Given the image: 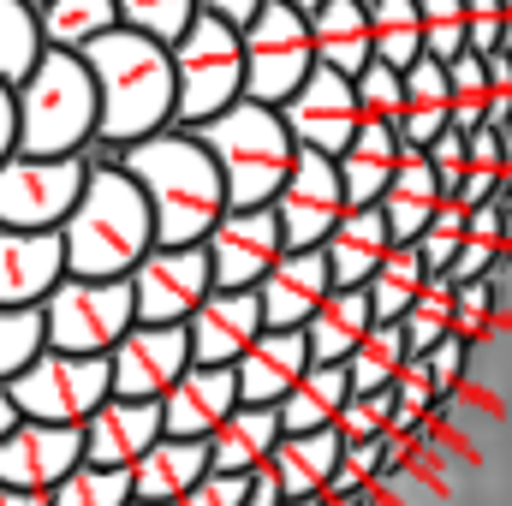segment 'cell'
<instances>
[{"label": "cell", "instance_id": "17", "mask_svg": "<svg viewBox=\"0 0 512 506\" xmlns=\"http://www.w3.org/2000/svg\"><path fill=\"white\" fill-rule=\"evenodd\" d=\"M84 465L102 471H131L155 441H161V405L155 399H102L84 423Z\"/></svg>", "mask_w": 512, "mask_h": 506}, {"label": "cell", "instance_id": "25", "mask_svg": "<svg viewBox=\"0 0 512 506\" xmlns=\"http://www.w3.org/2000/svg\"><path fill=\"white\" fill-rule=\"evenodd\" d=\"M441 203H447V197H441V185H435L423 149H399V167H393L387 191L376 197V209H382V221H387V239H393V245H411V239L429 227V215H435Z\"/></svg>", "mask_w": 512, "mask_h": 506}, {"label": "cell", "instance_id": "15", "mask_svg": "<svg viewBox=\"0 0 512 506\" xmlns=\"http://www.w3.org/2000/svg\"><path fill=\"white\" fill-rule=\"evenodd\" d=\"M185 370H191L185 328L131 322L126 334L114 340V352H108V387H114V399H161Z\"/></svg>", "mask_w": 512, "mask_h": 506}, {"label": "cell", "instance_id": "22", "mask_svg": "<svg viewBox=\"0 0 512 506\" xmlns=\"http://www.w3.org/2000/svg\"><path fill=\"white\" fill-rule=\"evenodd\" d=\"M310 370V346L298 328H262L245 358L233 364V387H239V405H280L292 393V381Z\"/></svg>", "mask_w": 512, "mask_h": 506}, {"label": "cell", "instance_id": "46", "mask_svg": "<svg viewBox=\"0 0 512 506\" xmlns=\"http://www.w3.org/2000/svg\"><path fill=\"white\" fill-rule=\"evenodd\" d=\"M495 304H501V280H465V286H453L447 334H459V340H471V346H477V334L495 322Z\"/></svg>", "mask_w": 512, "mask_h": 506}, {"label": "cell", "instance_id": "34", "mask_svg": "<svg viewBox=\"0 0 512 506\" xmlns=\"http://www.w3.org/2000/svg\"><path fill=\"white\" fill-rule=\"evenodd\" d=\"M423 280H429V268H423L417 245H393V251L376 262V274L364 280L370 316H376V322H399V316L411 310V298L423 292Z\"/></svg>", "mask_w": 512, "mask_h": 506}, {"label": "cell", "instance_id": "1", "mask_svg": "<svg viewBox=\"0 0 512 506\" xmlns=\"http://www.w3.org/2000/svg\"><path fill=\"white\" fill-rule=\"evenodd\" d=\"M126 179L149 203L155 245H203L209 227L227 215V185H221L209 149L179 126L126 143Z\"/></svg>", "mask_w": 512, "mask_h": 506}, {"label": "cell", "instance_id": "23", "mask_svg": "<svg viewBox=\"0 0 512 506\" xmlns=\"http://www.w3.org/2000/svg\"><path fill=\"white\" fill-rule=\"evenodd\" d=\"M274 441H280V417H274V405H233V411L209 429L203 453H209V471L251 477V471L268 465Z\"/></svg>", "mask_w": 512, "mask_h": 506}, {"label": "cell", "instance_id": "14", "mask_svg": "<svg viewBox=\"0 0 512 506\" xmlns=\"http://www.w3.org/2000/svg\"><path fill=\"white\" fill-rule=\"evenodd\" d=\"M203 251H209V280L221 292H251L256 280L274 268V256L286 251V239H280L274 209H227L209 227Z\"/></svg>", "mask_w": 512, "mask_h": 506}, {"label": "cell", "instance_id": "29", "mask_svg": "<svg viewBox=\"0 0 512 506\" xmlns=\"http://www.w3.org/2000/svg\"><path fill=\"white\" fill-rule=\"evenodd\" d=\"M209 471V453H203V441H173V435H161L137 465H131V501H155V506H179V495L197 483Z\"/></svg>", "mask_w": 512, "mask_h": 506}, {"label": "cell", "instance_id": "21", "mask_svg": "<svg viewBox=\"0 0 512 506\" xmlns=\"http://www.w3.org/2000/svg\"><path fill=\"white\" fill-rule=\"evenodd\" d=\"M155 405H161V435H173V441H209V429L239 405V387H233V370L191 364Z\"/></svg>", "mask_w": 512, "mask_h": 506}, {"label": "cell", "instance_id": "36", "mask_svg": "<svg viewBox=\"0 0 512 506\" xmlns=\"http://www.w3.org/2000/svg\"><path fill=\"white\" fill-rule=\"evenodd\" d=\"M411 352H405V340H399V322H370L364 328V340L346 352V381H352V393H382V387H393V376H399V364H405Z\"/></svg>", "mask_w": 512, "mask_h": 506}, {"label": "cell", "instance_id": "33", "mask_svg": "<svg viewBox=\"0 0 512 506\" xmlns=\"http://www.w3.org/2000/svg\"><path fill=\"white\" fill-rule=\"evenodd\" d=\"M36 24H42V48L84 54L96 36L120 30V6L114 0H42L36 6Z\"/></svg>", "mask_w": 512, "mask_h": 506}, {"label": "cell", "instance_id": "37", "mask_svg": "<svg viewBox=\"0 0 512 506\" xmlns=\"http://www.w3.org/2000/svg\"><path fill=\"white\" fill-rule=\"evenodd\" d=\"M42 60V24L36 6L24 0H0V84H24V72Z\"/></svg>", "mask_w": 512, "mask_h": 506}, {"label": "cell", "instance_id": "32", "mask_svg": "<svg viewBox=\"0 0 512 506\" xmlns=\"http://www.w3.org/2000/svg\"><path fill=\"white\" fill-rule=\"evenodd\" d=\"M352 399V381L340 364H310L304 376L292 381V393L274 405L280 417V435H316V429H334L340 405Z\"/></svg>", "mask_w": 512, "mask_h": 506}, {"label": "cell", "instance_id": "50", "mask_svg": "<svg viewBox=\"0 0 512 506\" xmlns=\"http://www.w3.org/2000/svg\"><path fill=\"white\" fill-rule=\"evenodd\" d=\"M423 161H429V173H435L441 197H453V191H459V179H465V131H441V137L423 149Z\"/></svg>", "mask_w": 512, "mask_h": 506}, {"label": "cell", "instance_id": "31", "mask_svg": "<svg viewBox=\"0 0 512 506\" xmlns=\"http://www.w3.org/2000/svg\"><path fill=\"white\" fill-rule=\"evenodd\" d=\"M447 126V66L435 60H411L399 72V143L405 149H429Z\"/></svg>", "mask_w": 512, "mask_h": 506}, {"label": "cell", "instance_id": "28", "mask_svg": "<svg viewBox=\"0 0 512 506\" xmlns=\"http://www.w3.org/2000/svg\"><path fill=\"white\" fill-rule=\"evenodd\" d=\"M334 465H340V435L316 429V435H280L262 471L274 477L280 501H298V495H328Z\"/></svg>", "mask_w": 512, "mask_h": 506}, {"label": "cell", "instance_id": "52", "mask_svg": "<svg viewBox=\"0 0 512 506\" xmlns=\"http://www.w3.org/2000/svg\"><path fill=\"white\" fill-rule=\"evenodd\" d=\"M489 120L483 126L512 131V54H489Z\"/></svg>", "mask_w": 512, "mask_h": 506}, {"label": "cell", "instance_id": "18", "mask_svg": "<svg viewBox=\"0 0 512 506\" xmlns=\"http://www.w3.org/2000/svg\"><path fill=\"white\" fill-rule=\"evenodd\" d=\"M256 334H262V304H256V292H221V286H215V292L191 310V322H185L191 364H209V370H233Z\"/></svg>", "mask_w": 512, "mask_h": 506}, {"label": "cell", "instance_id": "30", "mask_svg": "<svg viewBox=\"0 0 512 506\" xmlns=\"http://www.w3.org/2000/svg\"><path fill=\"white\" fill-rule=\"evenodd\" d=\"M370 322H376V316H370L364 286H334V292L316 304V316L298 328L304 346H310V364H346V352L364 340Z\"/></svg>", "mask_w": 512, "mask_h": 506}, {"label": "cell", "instance_id": "51", "mask_svg": "<svg viewBox=\"0 0 512 506\" xmlns=\"http://www.w3.org/2000/svg\"><path fill=\"white\" fill-rule=\"evenodd\" d=\"M245 489H251V477H227V471H203L179 506H245Z\"/></svg>", "mask_w": 512, "mask_h": 506}, {"label": "cell", "instance_id": "60", "mask_svg": "<svg viewBox=\"0 0 512 506\" xmlns=\"http://www.w3.org/2000/svg\"><path fill=\"white\" fill-rule=\"evenodd\" d=\"M126 506H155V501H126Z\"/></svg>", "mask_w": 512, "mask_h": 506}, {"label": "cell", "instance_id": "55", "mask_svg": "<svg viewBox=\"0 0 512 506\" xmlns=\"http://www.w3.org/2000/svg\"><path fill=\"white\" fill-rule=\"evenodd\" d=\"M18 149V108H12V90L0 84V161Z\"/></svg>", "mask_w": 512, "mask_h": 506}, {"label": "cell", "instance_id": "44", "mask_svg": "<svg viewBox=\"0 0 512 506\" xmlns=\"http://www.w3.org/2000/svg\"><path fill=\"white\" fill-rule=\"evenodd\" d=\"M42 352V310H6L0 304V387Z\"/></svg>", "mask_w": 512, "mask_h": 506}, {"label": "cell", "instance_id": "16", "mask_svg": "<svg viewBox=\"0 0 512 506\" xmlns=\"http://www.w3.org/2000/svg\"><path fill=\"white\" fill-rule=\"evenodd\" d=\"M78 465H84V435L66 429V423H30V417H18V429L0 435V489L48 495Z\"/></svg>", "mask_w": 512, "mask_h": 506}, {"label": "cell", "instance_id": "6", "mask_svg": "<svg viewBox=\"0 0 512 506\" xmlns=\"http://www.w3.org/2000/svg\"><path fill=\"white\" fill-rule=\"evenodd\" d=\"M173 60V126L191 131L215 114H227L233 102H245V54H239V30L197 12L185 24V36L167 48Z\"/></svg>", "mask_w": 512, "mask_h": 506}, {"label": "cell", "instance_id": "38", "mask_svg": "<svg viewBox=\"0 0 512 506\" xmlns=\"http://www.w3.org/2000/svg\"><path fill=\"white\" fill-rule=\"evenodd\" d=\"M447 316H453V286H447V274H429L423 292L411 298V310L399 316V340H405V352L423 358V352L447 334Z\"/></svg>", "mask_w": 512, "mask_h": 506}, {"label": "cell", "instance_id": "4", "mask_svg": "<svg viewBox=\"0 0 512 506\" xmlns=\"http://www.w3.org/2000/svg\"><path fill=\"white\" fill-rule=\"evenodd\" d=\"M18 108V155H78L84 137H96V84L84 54L42 48V60L12 84Z\"/></svg>", "mask_w": 512, "mask_h": 506}, {"label": "cell", "instance_id": "3", "mask_svg": "<svg viewBox=\"0 0 512 506\" xmlns=\"http://www.w3.org/2000/svg\"><path fill=\"white\" fill-rule=\"evenodd\" d=\"M60 251H66V274H78V280H126L155 251L149 203L126 179V167L84 179L72 215L60 221Z\"/></svg>", "mask_w": 512, "mask_h": 506}, {"label": "cell", "instance_id": "10", "mask_svg": "<svg viewBox=\"0 0 512 506\" xmlns=\"http://www.w3.org/2000/svg\"><path fill=\"white\" fill-rule=\"evenodd\" d=\"M84 161L78 155H6L0 161V227L12 233H60L84 191Z\"/></svg>", "mask_w": 512, "mask_h": 506}, {"label": "cell", "instance_id": "35", "mask_svg": "<svg viewBox=\"0 0 512 506\" xmlns=\"http://www.w3.org/2000/svg\"><path fill=\"white\" fill-rule=\"evenodd\" d=\"M370 60H382L393 72H405L411 60H423V24H417V0H370Z\"/></svg>", "mask_w": 512, "mask_h": 506}, {"label": "cell", "instance_id": "58", "mask_svg": "<svg viewBox=\"0 0 512 506\" xmlns=\"http://www.w3.org/2000/svg\"><path fill=\"white\" fill-rule=\"evenodd\" d=\"M0 506H48V495H24V489H0Z\"/></svg>", "mask_w": 512, "mask_h": 506}, {"label": "cell", "instance_id": "2", "mask_svg": "<svg viewBox=\"0 0 512 506\" xmlns=\"http://www.w3.org/2000/svg\"><path fill=\"white\" fill-rule=\"evenodd\" d=\"M96 84V131L114 143H137L173 126V60L161 42L137 30H108L84 48Z\"/></svg>", "mask_w": 512, "mask_h": 506}, {"label": "cell", "instance_id": "8", "mask_svg": "<svg viewBox=\"0 0 512 506\" xmlns=\"http://www.w3.org/2000/svg\"><path fill=\"white\" fill-rule=\"evenodd\" d=\"M239 54H245V102H256V108H280L316 72L310 24H304V12H292L280 0L256 6V18L239 30Z\"/></svg>", "mask_w": 512, "mask_h": 506}, {"label": "cell", "instance_id": "27", "mask_svg": "<svg viewBox=\"0 0 512 506\" xmlns=\"http://www.w3.org/2000/svg\"><path fill=\"white\" fill-rule=\"evenodd\" d=\"M387 251H393V239H387L382 209H346L334 221V233L322 239V262H328L334 286H364Z\"/></svg>", "mask_w": 512, "mask_h": 506}, {"label": "cell", "instance_id": "26", "mask_svg": "<svg viewBox=\"0 0 512 506\" xmlns=\"http://www.w3.org/2000/svg\"><path fill=\"white\" fill-rule=\"evenodd\" d=\"M310 54L316 66L340 72V78H358L370 66V12L358 0H322L310 18Z\"/></svg>", "mask_w": 512, "mask_h": 506}, {"label": "cell", "instance_id": "5", "mask_svg": "<svg viewBox=\"0 0 512 506\" xmlns=\"http://www.w3.org/2000/svg\"><path fill=\"white\" fill-rule=\"evenodd\" d=\"M191 137L209 149L221 185H227V209H268L286 167H292V137L280 126L274 108H256V102H233L227 114L191 126Z\"/></svg>", "mask_w": 512, "mask_h": 506}, {"label": "cell", "instance_id": "54", "mask_svg": "<svg viewBox=\"0 0 512 506\" xmlns=\"http://www.w3.org/2000/svg\"><path fill=\"white\" fill-rule=\"evenodd\" d=\"M256 6H262V0H197V12H209V18H221V24H233V30L251 24Z\"/></svg>", "mask_w": 512, "mask_h": 506}, {"label": "cell", "instance_id": "11", "mask_svg": "<svg viewBox=\"0 0 512 506\" xmlns=\"http://www.w3.org/2000/svg\"><path fill=\"white\" fill-rule=\"evenodd\" d=\"M131 286V316L149 328H185L191 310L215 292L209 280V251L203 245H155L126 274Z\"/></svg>", "mask_w": 512, "mask_h": 506}, {"label": "cell", "instance_id": "13", "mask_svg": "<svg viewBox=\"0 0 512 506\" xmlns=\"http://www.w3.org/2000/svg\"><path fill=\"white\" fill-rule=\"evenodd\" d=\"M274 114H280V126H286V137H292V149H310V155H328V161H334V155L352 143V131H358L352 78L316 66Z\"/></svg>", "mask_w": 512, "mask_h": 506}, {"label": "cell", "instance_id": "62", "mask_svg": "<svg viewBox=\"0 0 512 506\" xmlns=\"http://www.w3.org/2000/svg\"><path fill=\"white\" fill-rule=\"evenodd\" d=\"M358 6H370V0H358Z\"/></svg>", "mask_w": 512, "mask_h": 506}, {"label": "cell", "instance_id": "24", "mask_svg": "<svg viewBox=\"0 0 512 506\" xmlns=\"http://www.w3.org/2000/svg\"><path fill=\"white\" fill-rule=\"evenodd\" d=\"M399 131L393 126H358L352 143L334 155V173H340V197L346 209H376V197L387 191L393 167H399Z\"/></svg>", "mask_w": 512, "mask_h": 506}, {"label": "cell", "instance_id": "61", "mask_svg": "<svg viewBox=\"0 0 512 506\" xmlns=\"http://www.w3.org/2000/svg\"><path fill=\"white\" fill-rule=\"evenodd\" d=\"M24 6H42V0H24Z\"/></svg>", "mask_w": 512, "mask_h": 506}, {"label": "cell", "instance_id": "40", "mask_svg": "<svg viewBox=\"0 0 512 506\" xmlns=\"http://www.w3.org/2000/svg\"><path fill=\"white\" fill-rule=\"evenodd\" d=\"M114 6H120V30H137L161 48H173L197 18V0H114Z\"/></svg>", "mask_w": 512, "mask_h": 506}, {"label": "cell", "instance_id": "7", "mask_svg": "<svg viewBox=\"0 0 512 506\" xmlns=\"http://www.w3.org/2000/svg\"><path fill=\"white\" fill-rule=\"evenodd\" d=\"M36 310H42V346L72 358H108L114 340L137 322L126 280H78V274H66Z\"/></svg>", "mask_w": 512, "mask_h": 506}, {"label": "cell", "instance_id": "20", "mask_svg": "<svg viewBox=\"0 0 512 506\" xmlns=\"http://www.w3.org/2000/svg\"><path fill=\"white\" fill-rule=\"evenodd\" d=\"M60 280H66L60 233H12V227H0V304L6 310H36Z\"/></svg>", "mask_w": 512, "mask_h": 506}, {"label": "cell", "instance_id": "47", "mask_svg": "<svg viewBox=\"0 0 512 506\" xmlns=\"http://www.w3.org/2000/svg\"><path fill=\"white\" fill-rule=\"evenodd\" d=\"M387 417H393V393H352L334 417V435L340 441H382L387 435Z\"/></svg>", "mask_w": 512, "mask_h": 506}, {"label": "cell", "instance_id": "43", "mask_svg": "<svg viewBox=\"0 0 512 506\" xmlns=\"http://www.w3.org/2000/svg\"><path fill=\"white\" fill-rule=\"evenodd\" d=\"M352 102H358V126H393L399 131V72L370 60L352 78Z\"/></svg>", "mask_w": 512, "mask_h": 506}, {"label": "cell", "instance_id": "59", "mask_svg": "<svg viewBox=\"0 0 512 506\" xmlns=\"http://www.w3.org/2000/svg\"><path fill=\"white\" fill-rule=\"evenodd\" d=\"M280 6H292V12H304V18H310V12H316L322 0H280Z\"/></svg>", "mask_w": 512, "mask_h": 506}, {"label": "cell", "instance_id": "41", "mask_svg": "<svg viewBox=\"0 0 512 506\" xmlns=\"http://www.w3.org/2000/svg\"><path fill=\"white\" fill-rule=\"evenodd\" d=\"M131 477L126 471H102V465H78L66 471L60 489H48V506H126Z\"/></svg>", "mask_w": 512, "mask_h": 506}, {"label": "cell", "instance_id": "57", "mask_svg": "<svg viewBox=\"0 0 512 506\" xmlns=\"http://www.w3.org/2000/svg\"><path fill=\"white\" fill-rule=\"evenodd\" d=\"M18 429V405H12V393L0 387V435H12Z\"/></svg>", "mask_w": 512, "mask_h": 506}, {"label": "cell", "instance_id": "53", "mask_svg": "<svg viewBox=\"0 0 512 506\" xmlns=\"http://www.w3.org/2000/svg\"><path fill=\"white\" fill-rule=\"evenodd\" d=\"M78 161H84V173H120L126 167V143H114V137H84V149H78Z\"/></svg>", "mask_w": 512, "mask_h": 506}, {"label": "cell", "instance_id": "48", "mask_svg": "<svg viewBox=\"0 0 512 506\" xmlns=\"http://www.w3.org/2000/svg\"><path fill=\"white\" fill-rule=\"evenodd\" d=\"M465 370H471V340H459V334H441V340L423 352V376H429V387H435V399H441V405L459 393Z\"/></svg>", "mask_w": 512, "mask_h": 506}, {"label": "cell", "instance_id": "12", "mask_svg": "<svg viewBox=\"0 0 512 506\" xmlns=\"http://www.w3.org/2000/svg\"><path fill=\"white\" fill-rule=\"evenodd\" d=\"M268 209H274V221H280L286 251H322V239H328L334 221L346 215V197H340V173H334V161L298 149Z\"/></svg>", "mask_w": 512, "mask_h": 506}, {"label": "cell", "instance_id": "9", "mask_svg": "<svg viewBox=\"0 0 512 506\" xmlns=\"http://www.w3.org/2000/svg\"><path fill=\"white\" fill-rule=\"evenodd\" d=\"M6 393L18 405V417H30V423H66V429H78L102 399H114L108 358H72V352H48V346L6 381Z\"/></svg>", "mask_w": 512, "mask_h": 506}, {"label": "cell", "instance_id": "42", "mask_svg": "<svg viewBox=\"0 0 512 506\" xmlns=\"http://www.w3.org/2000/svg\"><path fill=\"white\" fill-rule=\"evenodd\" d=\"M417 24H423V60L453 66L465 54V6L459 0H417Z\"/></svg>", "mask_w": 512, "mask_h": 506}, {"label": "cell", "instance_id": "49", "mask_svg": "<svg viewBox=\"0 0 512 506\" xmlns=\"http://www.w3.org/2000/svg\"><path fill=\"white\" fill-rule=\"evenodd\" d=\"M459 6H465V54L477 60L501 54V24H507L501 0H459Z\"/></svg>", "mask_w": 512, "mask_h": 506}, {"label": "cell", "instance_id": "39", "mask_svg": "<svg viewBox=\"0 0 512 506\" xmlns=\"http://www.w3.org/2000/svg\"><path fill=\"white\" fill-rule=\"evenodd\" d=\"M483 120H489V66L477 54H459L447 66V126L477 131Z\"/></svg>", "mask_w": 512, "mask_h": 506}, {"label": "cell", "instance_id": "45", "mask_svg": "<svg viewBox=\"0 0 512 506\" xmlns=\"http://www.w3.org/2000/svg\"><path fill=\"white\" fill-rule=\"evenodd\" d=\"M411 245H417V256H423V268H429V274H447V262H453V256H459V245H465V209L447 197Z\"/></svg>", "mask_w": 512, "mask_h": 506}, {"label": "cell", "instance_id": "19", "mask_svg": "<svg viewBox=\"0 0 512 506\" xmlns=\"http://www.w3.org/2000/svg\"><path fill=\"white\" fill-rule=\"evenodd\" d=\"M251 292L262 304V328H304L316 316V304L334 292V280H328L322 251H280Z\"/></svg>", "mask_w": 512, "mask_h": 506}, {"label": "cell", "instance_id": "56", "mask_svg": "<svg viewBox=\"0 0 512 506\" xmlns=\"http://www.w3.org/2000/svg\"><path fill=\"white\" fill-rule=\"evenodd\" d=\"M245 506H280V489L268 471H251V489H245Z\"/></svg>", "mask_w": 512, "mask_h": 506}]
</instances>
